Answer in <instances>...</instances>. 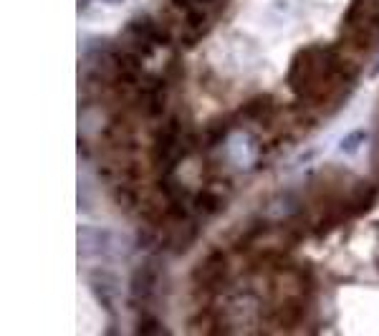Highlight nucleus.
<instances>
[{
    "instance_id": "nucleus-1",
    "label": "nucleus",
    "mask_w": 379,
    "mask_h": 336,
    "mask_svg": "<svg viewBox=\"0 0 379 336\" xmlns=\"http://www.w3.org/2000/svg\"><path fill=\"white\" fill-rule=\"evenodd\" d=\"M182 137H185V132H182L180 122H177V119L167 122L160 132H157V137H154V152H152L154 162L160 167H165V170H174V165L185 157V154H182V152H185Z\"/></svg>"
},
{
    "instance_id": "nucleus-14",
    "label": "nucleus",
    "mask_w": 379,
    "mask_h": 336,
    "mask_svg": "<svg viewBox=\"0 0 379 336\" xmlns=\"http://www.w3.org/2000/svg\"><path fill=\"white\" fill-rule=\"evenodd\" d=\"M207 3H210V6H213V8H220V6H225L228 0H207Z\"/></svg>"
},
{
    "instance_id": "nucleus-10",
    "label": "nucleus",
    "mask_w": 379,
    "mask_h": 336,
    "mask_svg": "<svg viewBox=\"0 0 379 336\" xmlns=\"http://www.w3.org/2000/svg\"><path fill=\"white\" fill-rule=\"evenodd\" d=\"M230 134V119H218L215 122V126L210 124L207 126V137H205V145L207 147H215L218 142H223V139Z\"/></svg>"
},
{
    "instance_id": "nucleus-3",
    "label": "nucleus",
    "mask_w": 379,
    "mask_h": 336,
    "mask_svg": "<svg viewBox=\"0 0 379 336\" xmlns=\"http://www.w3.org/2000/svg\"><path fill=\"white\" fill-rule=\"evenodd\" d=\"M157 284H160V276H157V268L152 263L137 265L132 273V281H129V293H132L134 306H149L152 298L157 296Z\"/></svg>"
},
{
    "instance_id": "nucleus-6",
    "label": "nucleus",
    "mask_w": 379,
    "mask_h": 336,
    "mask_svg": "<svg viewBox=\"0 0 379 336\" xmlns=\"http://www.w3.org/2000/svg\"><path fill=\"white\" fill-rule=\"evenodd\" d=\"M112 248V235L101 228H89L81 225L79 228V256L81 258H99L107 256Z\"/></svg>"
},
{
    "instance_id": "nucleus-5",
    "label": "nucleus",
    "mask_w": 379,
    "mask_h": 336,
    "mask_svg": "<svg viewBox=\"0 0 379 336\" xmlns=\"http://www.w3.org/2000/svg\"><path fill=\"white\" fill-rule=\"evenodd\" d=\"M137 104L147 117H160L167 106V86L160 79H147L142 86H137Z\"/></svg>"
},
{
    "instance_id": "nucleus-16",
    "label": "nucleus",
    "mask_w": 379,
    "mask_h": 336,
    "mask_svg": "<svg viewBox=\"0 0 379 336\" xmlns=\"http://www.w3.org/2000/svg\"><path fill=\"white\" fill-rule=\"evenodd\" d=\"M374 73H379V64H377V66H374Z\"/></svg>"
},
{
    "instance_id": "nucleus-12",
    "label": "nucleus",
    "mask_w": 379,
    "mask_h": 336,
    "mask_svg": "<svg viewBox=\"0 0 379 336\" xmlns=\"http://www.w3.org/2000/svg\"><path fill=\"white\" fill-rule=\"evenodd\" d=\"M137 331H140V334H165V329H162L160 323H157V319L152 316H144V321L137 326Z\"/></svg>"
},
{
    "instance_id": "nucleus-8",
    "label": "nucleus",
    "mask_w": 379,
    "mask_h": 336,
    "mask_svg": "<svg viewBox=\"0 0 379 336\" xmlns=\"http://www.w3.org/2000/svg\"><path fill=\"white\" fill-rule=\"evenodd\" d=\"M210 20H213V10H205V8H190V13L185 18V26H182V41L185 46H195L205 31L210 28Z\"/></svg>"
},
{
    "instance_id": "nucleus-15",
    "label": "nucleus",
    "mask_w": 379,
    "mask_h": 336,
    "mask_svg": "<svg viewBox=\"0 0 379 336\" xmlns=\"http://www.w3.org/2000/svg\"><path fill=\"white\" fill-rule=\"evenodd\" d=\"M104 3H114L117 6V3H124V0H104Z\"/></svg>"
},
{
    "instance_id": "nucleus-7",
    "label": "nucleus",
    "mask_w": 379,
    "mask_h": 336,
    "mask_svg": "<svg viewBox=\"0 0 379 336\" xmlns=\"http://www.w3.org/2000/svg\"><path fill=\"white\" fill-rule=\"evenodd\" d=\"M89 286H91L96 301H99L107 311H114V301L119 296V281H117V276L104 268H96V270H91Z\"/></svg>"
},
{
    "instance_id": "nucleus-2",
    "label": "nucleus",
    "mask_w": 379,
    "mask_h": 336,
    "mask_svg": "<svg viewBox=\"0 0 379 336\" xmlns=\"http://www.w3.org/2000/svg\"><path fill=\"white\" fill-rule=\"evenodd\" d=\"M225 278H228V258L220 251L207 253L193 270V281L200 288H207V291L220 288V286L225 284Z\"/></svg>"
},
{
    "instance_id": "nucleus-9",
    "label": "nucleus",
    "mask_w": 379,
    "mask_h": 336,
    "mask_svg": "<svg viewBox=\"0 0 379 336\" xmlns=\"http://www.w3.org/2000/svg\"><path fill=\"white\" fill-rule=\"evenodd\" d=\"M220 205H223V200H220V195L215 190H202L195 195V210L202 212V215H213V212H218Z\"/></svg>"
},
{
    "instance_id": "nucleus-13",
    "label": "nucleus",
    "mask_w": 379,
    "mask_h": 336,
    "mask_svg": "<svg viewBox=\"0 0 379 336\" xmlns=\"http://www.w3.org/2000/svg\"><path fill=\"white\" fill-rule=\"evenodd\" d=\"M174 6H180V8H187V6H193V0H172Z\"/></svg>"
},
{
    "instance_id": "nucleus-4",
    "label": "nucleus",
    "mask_w": 379,
    "mask_h": 336,
    "mask_svg": "<svg viewBox=\"0 0 379 336\" xmlns=\"http://www.w3.org/2000/svg\"><path fill=\"white\" fill-rule=\"evenodd\" d=\"M104 139L107 147L114 154H132L134 149V124L132 119L126 117H114L104 129Z\"/></svg>"
},
{
    "instance_id": "nucleus-11",
    "label": "nucleus",
    "mask_w": 379,
    "mask_h": 336,
    "mask_svg": "<svg viewBox=\"0 0 379 336\" xmlns=\"http://www.w3.org/2000/svg\"><path fill=\"white\" fill-rule=\"evenodd\" d=\"M364 139H366V132L364 129H357V132H349L344 139H341V152H357L362 145H364Z\"/></svg>"
}]
</instances>
